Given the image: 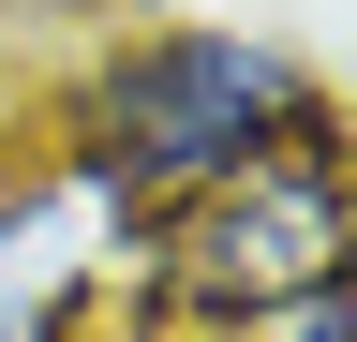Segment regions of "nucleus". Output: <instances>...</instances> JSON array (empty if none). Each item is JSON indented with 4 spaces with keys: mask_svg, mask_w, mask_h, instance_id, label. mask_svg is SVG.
<instances>
[{
    "mask_svg": "<svg viewBox=\"0 0 357 342\" xmlns=\"http://www.w3.org/2000/svg\"><path fill=\"white\" fill-rule=\"evenodd\" d=\"M0 119H15V104H0Z\"/></svg>",
    "mask_w": 357,
    "mask_h": 342,
    "instance_id": "nucleus-4",
    "label": "nucleus"
},
{
    "mask_svg": "<svg viewBox=\"0 0 357 342\" xmlns=\"http://www.w3.org/2000/svg\"><path fill=\"white\" fill-rule=\"evenodd\" d=\"M328 104L342 90L283 30H253V15H134V30H89V45L45 75L15 104V134L149 238L194 194H223L238 164H268L283 134H312Z\"/></svg>",
    "mask_w": 357,
    "mask_h": 342,
    "instance_id": "nucleus-1",
    "label": "nucleus"
},
{
    "mask_svg": "<svg viewBox=\"0 0 357 342\" xmlns=\"http://www.w3.org/2000/svg\"><path fill=\"white\" fill-rule=\"evenodd\" d=\"M328 283H357V119L342 104L283 134L268 164H238L223 194H194L178 224H149L119 283V342H268Z\"/></svg>",
    "mask_w": 357,
    "mask_h": 342,
    "instance_id": "nucleus-2",
    "label": "nucleus"
},
{
    "mask_svg": "<svg viewBox=\"0 0 357 342\" xmlns=\"http://www.w3.org/2000/svg\"><path fill=\"white\" fill-rule=\"evenodd\" d=\"M134 238L105 194H75L15 119H0V342H119V283Z\"/></svg>",
    "mask_w": 357,
    "mask_h": 342,
    "instance_id": "nucleus-3",
    "label": "nucleus"
}]
</instances>
